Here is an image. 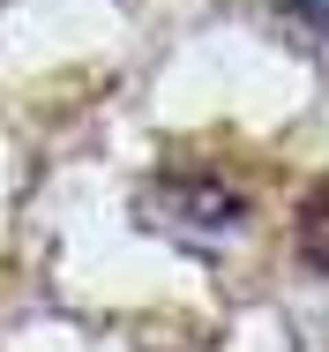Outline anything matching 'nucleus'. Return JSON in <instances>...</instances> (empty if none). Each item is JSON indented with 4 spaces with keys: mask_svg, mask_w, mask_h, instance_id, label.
<instances>
[{
    "mask_svg": "<svg viewBox=\"0 0 329 352\" xmlns=\"http://www.w3.org/2000/svg\"><path fill=\"white\" fill-rule=\"evenodd\" d=\"M150 225L188 232V240H232L247 225V195L225 188L217 173H165L150 188Z\"/></svg>",
    "mask_w": 329,
    "mask_h": 352,
    "instance_id": "nucleus-1",
    "label": "nucleus"
},
{
    "mask_svg": "<svg viewBox=\"0 0 329 352\" xmlns=\"http://www.w3.org/2000/svg\"><path fill=\"white\" fill-rule=\"evenodd\" d=\"M292 240H299V263L329 278V173L307 188V203H299V232H292Z\"/></svg>",
    "mask_w": 329,
    "mask_h": 352,
    "instance_id": "nucleus-2",
    "label": "nucleus"
},
{
    "mask_svg": "<svg viewBox=\"0 0 329 352\" xmlns=\"http://www.w3.org/2000/svg\"><path fill=\"white\" fill-rule=\"evenodd\" d=\"M284 8H292L299 23H315V30H322V38H329V0H284Z\"/></svg>",
    "mask_w": 329,
    "mask_h": 352,
    "instance_id": "nucleus-3",
    "label": "nucleus"
}]
</instances>
